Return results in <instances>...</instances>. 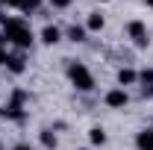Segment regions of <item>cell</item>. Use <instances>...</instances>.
I'll use <instances>...</instances> for the list:
<instances>
[{
	"instance_id": "30bf717a",
	"label": "cell",
	"mask_w": 153,
	"mask_h": 150,
	"mask_svg": "<svg viewBox=\"0 0 153 150\" xmlns=\"http://www.w3.org/2000/svg\"><path fill=\"white\" fill-rule=\"evenodd\" d=\"M106 27V18L100 15V12H88V18H85V30L88 33H100Z\"/></svg>"
},
{
	"instance_id": "5bb4252c",
	"label": "cell",
	"mask_w": 153,
	"mask_h": 150,
	"mask_svg": "<svg viewBox=\"0 0 153 150\" xmlns=\"http://www.w3.org/2000/svg\"><path fill=\"white\" fill-rule=\"evenodd\" d=\"M41 3H44V0H21L18 9L24 12V15H36L38 9H41Z\"/></svg>"
},
{
	"instance_id": "8fae6325",
	"label": "cell",
	"mask_w": 153,
	"mask_h": 150,
	"mask_svg": "<svg viewBox=\"0 0 153 150\" xmlns=\"http://www.w3.org/2000/svg\"><path fill=\"white\" fill-rule=\"evenodd\" d=\"M135 147L138 150H153V127L150 130H141L135 135Z\"/></svg>"
},
{
	"instance_id": "52a82bcc",
	"label": "cell",
	"mask_w": 153,
	"mask_h": 150,
	"mask_svg": "<svg viewBox=\"0 0 153 150\" xmlns=\"http://www.w3.org/2000/svg\"><path fill=\"white\" fill-rule=\"evenodd\" d=\"M6 71L24 74V71H27V59H24V53H9V56H6Z\"/></svg>"
},
{
	"instance_id": "2e32d148",
	"label": "cell",
	"mask_w": 153,
	"mask_h": 150,
	"mask_svg": "<svg viewBox=\"0 0 153 150\" xmlns=\"http://www.w3.org/2000/svg\"><path fill=\"white\" fill-rule=\"evenodd\" d=\"M138 85H153V68H141L138 71Z\"/></svg>"
},
{
	"instance_id": "277c9868",
	"label": "cell",
	"mask_w": 153,
	"mask_h": 150,
	"mask_svg": "<svg viewBox=\"0 0 153 150\" xmlns=\"http://www.w3.org/2000/svg\"><path fill=\"white\" fill-rule=\"evenodd\" d=\"M103 103H106L109 109H124V106L130 103V94H127V88L115 85V88H109V91L103 94Z\"/></svg>"
},
{
	"instance_id": "8992f818",
	"label": "cell",
	"mask_w": 153,
	"mask_h": 150,
	"mask_svg": "<svg viewBox=\"0 0 153 150\" xmlns=\"http://www.w3.org/2000/svg\"><path fill=\"white\" fill-rule=\"evenodd\" d=\"M0 118H6V121H24L27 112H24V106H18V103H3L0 106Z\"/></svg>"
},
{
	"instance_id": "3957f363",
	"label": "cell",
	"mask_w": 153,
	"mask_h": 150,
	"mask_svg": "<svg viewBox=\"0 0 153 150\" xmlns=\"http://www.w3.org/2000/svg\"><path fill=\"white\" fill-rule=\"evenodd\" d=\"M127 36L133 38L135 47H147V44H150V38H147V24H144V21H130V24H127Z\"/></svg>"
},
{
	"instance_id": "6da1fadb",
	"label": "cell",
	"mask_w": 153,
	"mask_h": 150,
	"mask_svg": "<svg viewBox=\"0 0 153 150\" xmlns=\"http://www.w3.org/2000/svg\"><path fill=\"white\" fill-rule=\"evenodd\" d=\"M0 27H3V36H6V41H9V44H15V47H21V50L33 47L36 36H33L30 24H27L24 18H6Z\"/></svg>"
},
{
	"instance_id": "d4e9b609",
	"label": "cell",
	"mask_w": 153,
	"mask_h": 150,
	"mask_svg": "<svg viewBox=\"0 0 153 150\" xmlns=\"http://www.w3.org/2000/svg\"><path fill=\"white\" fill-rule=\"evenodd\" d=\"M100 3H109V0H100Z\"/></svg>"
},
{
	"instance_id": "cb8c5ba5",
	"label": "cell",
	"mask_w": 153,
	"mask_h": 150,
	"mask_svg": "<svg viewBox=\"0 0 153 150\" xmlns=\"http://www.w3.org/2000/svg\"><path fill=\"white\" fill-rule=\"evenodd\" d=\"M79 150H91V147H79Z\"/></svg>"
},
{
	"instance_id": "7402d4cb",
	"label": "cell",
	"mask_w": 153,
	"mask_h": 150,
	"mask_svg": "<svg viewBox=\"0 0 153 150\" xmlns=\"http://www.w3.org/2000/svg\"><path fill=\"white\" fill-rule=\"evenodd\" d=\"M3 21H6V15H3V9H0V24H3Z\"/></svg>"
},
{
	"instance_id": "ac0fdd59",
	"label": "cell",
	"mask_w": 153,
	"mask_h": 150,
	"mask_svg": "<svg viewBox=\"0 0 153 150\" xmlns=\"http://www.w3.org/2000/svg\"><path fill=\"white\" fill-rule=\"evenodd\" d=\"M141 97L150 100V97H153V85H141Z\"/></svg>"
},
{
	"instance_id": "4fadbf2b",
	"label": "cell",
	"mask_w": 153,
	"mask_h": 150,
	"mask_svg": "<svg viewBox=\"0 0 153 150\" xmlns=\"http://www.w3.org/2000/svg\"><path fill=\"white\" fill-rule=\"evenodd\" d=\"M88 141H91V147H103L106 144V130L103 127H91L88 130Z\"/></svg>"
},
{
	"instance_id": "7c38bea8",
	"label": "cell",
	"mask_w": 153,
	"mask_h": 150,
	"mask_svg": "<svg viewBox=\"0 0 153 150\" xmlns=\"http://www.w3.org/2000/svg\"><path fill=\"white\" fill-rule=\"evenodd\" d=\"M38 141H41V147H47V150H56L59 147V138H56L53 130H41V132H38Z\"/></svg>"
},
{
	"instance_id": "44dd1931",
	"label": "cell",
	"mask_w": 153,
	"mask_h": 150,
	"mask_svg": "<svg viewBox=\"0 0 153 150\" xmlns=\"http://www.w3.org/2000/svg\"><path fill=\"white\" fill-rule=\"evenodd\" d=\"M6 44H9V41H6V36H3V33H0V50H6Z\"/></svg>"
},
{
	"instance_id": "5b68a950",
	"label": "cell",
	"mask_w": 153,
	"mask_h": 150,
	"mask_svg": "<svg viewBox=\"0 0 153 150\" xmlns=\"http://www.w3.org/2000/svg\"><path fill=\"white\" fill-rule=\"evenodd\" d=\"M38 38H41V44L53 47V44H59V41L65 38V33L59 30L56 24H44V27H41V33H38Z\"/></svg>"
},
{
	"instance_id": "d6986e66",
	"label": "cell",
	"mask_w": 153,
	"mask_h": 150,
	"mask_svg": "<svg viewBox=\"0 0 153 150\" xmlns=\"http://www.w3.org/2000/svg\"><path fill=\"white\" fill-rule=\"evenodd\" d=\"M12 150H33V147H30V144H24V141H21V144H15V147H12Z\"/></svg>"
},
{
	"instance_id": "ba28073f",
	"label": "cell",
	"mask_w": 153,
	"mask_h": 150,
	"mask_svg": "<svg viewBox=\"0 0 153 150\" xmlns=\"http://www.w3.org/2000/svg\"><path fill=\"white\" fill-rule=\"evenodd\" d=\"M85 36H88V30H85L82 24H71V27L65 30V38H68V41H74V44H82Z\"/></svg>"
},
{
	"instance_id": "9a60e30c",
	"label": "cell",
	"mask_w": 153,
	"mask_h": 150,
	"mask_svg": "<svg viewBox=\"0 0 153 150\" xmlns=\"http://www.w3.org/2000/svg\"><path fill=\"white\" fill-rule=\"evenodd\" d=\"M27 100H30V94L24 91V88H15V91H12V97H9V103H18V106H24Z\"/></svg>"
},
{
	"instance_id": "7a4b0ae2",
	"label": "cell",
	"mask_w": 153,
	"mask_h": 150,
	"mask_svg": "<svg viewBox=\"0 0 153 150\" xmlns=\"http://www.w3.org/2000/svg\"><path fill=\"white\" fill-rule=\"evenodd\" d=\"M68 79L74 82L76 91H91L94 88V76L82 62H68Z\"/></svg>"
},
{
	"instance_id": "ffe728a7",
	"label": "cell",
	"mask_w": 153,
	"mask_h": 150,
	"mask_svg": "<svg viewBox=\"0 0 153 150\" xmlns=\"http://www.w3.org/2000/svg\"><path fill=\"white\" fill-rule=\"evenodd\" d=\"M0 3H6V6H15V9H18V3H21V0H0Z\"/></svg>"
},
{
	"instance_id": "603a6c76",
	"label": "cell",
	"mask_w": 153,
	"mask_h": 150,
	"mask_svg": "<svg viewBox=\"0 0 153 150\" xmlns=\"http://www.w3.org/2000/svg\"><path fill=\"white\" fill-rule=\"evenodd\" d=\"M144 3H147V9H153V0H144Z\"/></svg>"
},
{
	"instance_id": "e0dca14e",
	"label": "cell",
	"mask_w": 153,
	"mask_h": 150,
	"mask_svg": "<svg viewBox=\"0 0 153 150\" xmlns=\"http://www.w3.org/2000/svg\"><path fill=\"white\" fill-rule=\"evenodd\" d=\"M50 3H53V6H56V9H68V6H71V3H74V0H50Z\"/></svg>"
},
{
	"instance_id": "9c48e42d",
	"label": "cell",
	"mask_w": 153,
	"mask_h": 150,
	"mask_svg": "<svg viewBox=\"0 0 153 150\" xmlns=\"http://www.w3.org/2000/svg\"><path fill=\"white\" fill-rule=\"evenodd\" d=\"M118 85H121V88L138 85V71H133V68H121V71H118Z\"/></svg>"
}]
</instances>
